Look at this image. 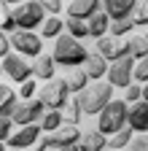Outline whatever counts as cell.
<instances>
[{
	"label": "cell",
	"mask_w": 148,
	"mask_h": 151,
	"mask_svg": "<svg viewBox=\"0 0 148 151\" xmlns=\"http://www.w3.org/2000/svg\"><path fill=\"white\" fill-rule=\"evenodd\" d=\"M57 65V60H54V54H38L35 57V62H32V73H35V78H41V81H49V78H54V68Z\"/></svg>",
	"instance_id": "ac0fdd59"
},
{
	"label": "cell",
	"mask_w": 148,
	"mask_h": 151,
	"mask_svg": "<svg viewBox=\"0 0 148 151\" xmlns=\"http://www.w3.org/2000/svg\"><path fill=\"white\" fill-rule=\"evenodd\" d=\"M11 127H14V119H11V116H3V113H0V140H3V143L11 138V132H14Z\"/></svg>",
	"instance_id": "d6a6232c"
},
{
	"label": "cell",
	"mask_w": 148,
	"mask_h": 151,
	"mask_svg": "<svg viewBox=\"0 0 148 151\" xmlns=\"http://www.w3.org/2000/svg\"><path fill=\"white\" fill-rule=\"evenodd\" d=\"M132 148L148 151V132H135V138H132Z\"/></svg>",
	"instance_id": "e575fe53"
},
{
	"label": "cell",
	"mask_w": 148,
	"mask_h": 151,
	"mask_svg": "<svg viewBox=\"0 0 148 151\" xmlns=\"http://www.w3.org/2000/svg\"><path fill=\"white\" fill-rule=\"evenodd\" d=\"M41 135H43L41 122L19 124V129L11 132V138L6 140V146H11V148H30V146H38V138H41Z\"/></svg>",
	"instance_id": "30bf717a"
},
{
	"label": "cell",
	"mask_w": 148,
	"mask_h": 151,
	"mask_svg": "<svg viewBox=\"0 0 148 151\" xmlns=\"http://www.w3.org/2000/svg\"><path fill=\"white\" fill-rule=\"evenodd\" d=\"M137 6V0H102V8L110 14V19H124V16H132Z\"/></svg>",
	"instance_id": "d6986e66"
},
{
	"label": "cell",
	"mask_w": 148,
	"mask_h": 151,
	"mask_svg": "<svg viewBox=\"0 0 148 151\" xmlns=\"http://www.w3.org/2000/svg\"><path fill=\"white\" fill-rule=\"evenodd\" d=\"M143 100H148V81L143 84Z\"/></svg>",
	"instance_id": "74e56055"
},
{
	"label": "cell",
	"mask_w": 148,
	"mask_h": 151,
	"mask_svg": "<svg viewBox=\"0 0 148 151\" xmlns=\"http://www.w3.org/2000/svg\"><path fill=\"white\" fill-rule=\"evenodd\" d=\"M129 124V103L127 100H110L100 113H97V127L110 138L113 132Z\"/></svg>",
	"instance_id": "3957f363"
},
{
	"label": "cell",
	"mask_w": 148,
	"mask_h": 151,
	"mask_svg": "<svg viewBox=\"0 0 148 151\" xmlns=\"http://www.w3.org/2000/svg\"><path fill=\"white\" fill-rule=\"evenodd\" d=\"M38 148H54V138H51V132H43V135L38 138Z\"/></svg>",
	"instance_id": "8d00e7d4"
},
{
	"label": "cell",
	"mask_w": 148,
	"mask_h": 151,
	"mask_svg": "<svg viewBox=\"0 0 148 151\" xmlns=\"http://www.w3.org/2000/svg\"><path fill=\"white\" fill-rule=\"evenodd\" d=\"M43 113H46V103L41 97H30V100L16 103L11 119H14V124H32V122H41Z\"/></svg>",
	"instance_id": "ba28073f"
},
{
	"label": "cell",
	"mask_w": 148,
	"mask_h": 151,
	"mask_svg": "<svg viewBox=\"0 0 148 151\" xmlns=\"http://www.w3.org/2000/svg\"><path fill=\"white\" fill-rule=\"evenodd\" d=\"M54 60L62 68H76V65H84L86 57H89V49L81 43V38L70 35V32H62L59 38H54Z\"/></svg>",
	"instance_id": "6da1fadb"
},
{
	"label": "cell",
	"mask_w": 148,
	"mask_h": 151,
	"mask_svg": "<svg viewBox=\"0 0 148 151\" xmlns=\"http://www.w3.org/2000/svg\"><path fill=\"white\" fill-rule=\"evenodd\" d=\"M11 32H6L3 27H0V60H3L6 54H11Z\"/></svg>",
	"instance_id": "836d02e7"
},
{
	"label": "cell",
	"mask_w": 148,
	"mask_h": 151,
	"mask_svg": "<svg viewBox=\"0 0 148 151\" xmlns=\"http://www.w3.org/2000/svg\"><path fill=\"white\" fill-rule=\"evenodd\" d=\"M132 138H135V129L127 124L108 138V148H127V146H132Z\"/></svg>",
	"instance_id": "603a6c76"
},
{
	"label": "cell",
	"mask_w": 148,
	"mask_h": 151,
	"mask_svg": "<svg viewBox=\"0 0 148 151\" xmlns=\"http://www.w3.org/2000/svg\"><path fill=\"white\" fill-rule=\"evenodd\" d=\"M135 81H140V84L148 81V54L143 60H137V65H135Z\"/></svg>",
	"instance_id": "1f68e13d"
},
{
	"label": "cell",
	"mask_w": 148,
	"mask_h": 151,
	"mask_svg": "<svg viewBox=\"0 0 148 151\" xmlns=\"http://www.w3.org/2000/svg\"><path fill=\"white\" fill-rule=\"evenodd\" d=\"M129 127L135 132H148V100L129 103Z\"/></svg>",
	"instance_id": "5bb4252c"
},
{
	"label": "cell",
	"mask_w": 148,
	"mask_h": 151,
	"mask_svg": "<svg viewBox=\"0 0 148 151\" xmlns=\"http://www.w3.org/2000/svg\"><path fill=\"white\" fill-rule=\"evenodd\" d=\"M86 22H89V38H94V41H97V38H102V35L110 32V22H113V19H110V14L105 8H100L97 14H92Z\"/></svg>",
	"instance_id": "9a60e30c"
},
{
	"label": "cell",
	"mask_w": 148,
	"mask_h": 151,
	"mask_svg": "<svg viewBox=\"0 0 148 151\" xmlns=\"http://www.w3.org/2000/svg\"><path fill=\"white\" fill-rule=\"evenodd\" d=\"M62 113H65V122H73V124H78V122H81V116H84L81 100H78V97H76V100H67V105L62 108Z\"/></svg>",
	"instance_id": "83f0119b"
},
{
	"label": "cell",
	"mask_w": 148,
	"mask_h": 151,
	"mask_svg": "<svg viewBox=\"0 0 148 151\" xmlns=\"http://www.w3.org/2000/svg\"><path fill=\"white\" fill-rule=\"evenodd\" d=\"M65 32L70 35H76V38H89V22L86 19H78V16H67L65 19Z\"/></svg>",
	"instance_id": "cb8c5ba5"
},
{
	"label": "cell",
	"mask_w": 148,
	"mask_h": 151,
	"mask_svg": "<svg viewBox=\"0 0 148 151\" xmlns=\"http://www.w3.org/2000/svg\"><path fill=\"white\" fill-rule=\"evenodd\" d=\"M135 65H137L135 57H132V54H124V57H119V60L110 62L105 78L113 84L116 89H124V86H129V84L135 81Z\"/></svg>",
	"instance_id": "5b68a950"
},
{
	"label": "cell",
	"mask_w": 148,
	"mask_h": 151,
	"mask_svg": "<svg viewBox=\"0 0 148 151\" xmlns=\"http://www.w3.org/2000/svg\"><path fill=\"white\" fill-rule=\"evenodd\" d=\"M38 89H41L38 84H35L32 78H27V81L19 84V97H22V100H30V97H35V94H38Z\"/></svg>",
	"instance_id": "4dcf8cb0"
},
{
	"label": "cell",
	"mask_w": 148,
	"mask_h": 151,
	"mask_svg": "<svg viewBox=\"0 0 148 151\" xmlns=\"http://www.w3.org/2000/svg\"><path fill=\"white\" fill-rule=\"evenodd\" d=\"M108 148V135L97 127V129H84L81 140L73 146V151H102Z\"/></svg>",
	"instance_id": "4fadbf2b"
},
{
	"label": "cell",
	"mask_w": 148,
	"mask_h": 151,
	"mask_svg": "<svg viewBox=\"0 0 148 151\" xmlns=\"http://www.w3.org/2000/svg\"><path fill=\"white\" fill-rule=\"evenodd\" d=\"M14 16H16V24L24 27V30H35L43 24L46 19V8L41 0H24V3H16L14 6Z\"/></svg>",
	"instance_id": "277c9868"
},
{
	"label": "cell",
	"mask_w": 148,
	"mask_h": 151,
	"mask_svg": "<svg viewBox=\"0 0 148 151\" xmlns=\"http://www.w3.org/2000/svg\"><path fill=\"white\" fill-rule=\"evenodd\" d=\"M127 43H129V54H132L135 60H143L148 54V38L145 35H129Z\"/></svg>",
	"instance_id": "484cf974"
},
{
	"label": "cell",
	"mask_w": 148,
	"mask_h": 151,
	"mask_svg": "<svg viewBox=\"0 0 148 151\" xmlns=\"http://www.w3.org/2000/svg\"><path fill=\"white\" fill-rule=\"evenodd\" d=\"M3 146H6V143H3V140H0V148H3Z\"/></svg>",
	"instance_id": "60d3db41"
},
{
	"label": "cell",
	"mask_w": 148,
	"mask_h": 151,
	"mask_svg": "<svg viewBox=\"0 0 148 151\" xmlns=\"http://www.w3.org/2000/svg\"><path fill=\"white\" fill-rule=\"evenodd\" d=\"M65 30V22L57 16V14H49V19H43V24H41V35H43V41H54V38H59Z\"/></svg>",
	"instance_id": "44dd1931"
},
{
	"label": "cell",
	"mask_w": 148,
	"mask_h": 151,
	"mask_svg": "<svg viewBox=\"0 0 148 151\" xmlns=\"http://www.w3.org/2000/svg\"><path fill=\"white\" fill-rule=\"evenodd\" d=\"M0 73H3V62H0Z\"/></svg>",
	"instance_id": "ab89813d"
},
{
	"label": "cell",
	"mask_w": 148,
	"mask_h": 151,
	"mask_svg": "<svg viewBox=\"0 0 148 151\" xmlns=\"http://www.w3.org/2000/svg\"><path fill=\"white\" fill-rule=\"evenodd\" d=\"M78 100H81V108H84L86 116H97V113L113 100V84L97 78V81H92V86L78 92Z\"/></svg>",
	"instance_id": "7a4b0ae2"
},
{
	"label": "cell",
	"mask_w": 148,
	"mask_h": 151,
	"mask_svg": "<svg viewBox=\"0 0 148 151\" xmlns=\"http://www.w3.org/2000/svg\"><path fill=\"white\" fill-rule=\"evenodd\" d=\"M84 135V129L78 124H73V122H62L57 129L51 132V138H54V148H73Z\"/></svg>",
	"instance_id": "7c38bea8"
},
{
	"label": "cell",
	"mask_w": 148,
	"mask_h": 151,
	"mask_svg": "<svg viewBox=\"0 0 148 151\" xmlns=\"http://www.w3.org/2000/svg\"><path fill=\"white\" fill-rule=\"evenodd\" d=\"M145 38H148V32H145Z\"/></svg>",
	"instance_id": "b9f144b4"
},
{
	"label": "cell",
	"mask_w": 148,
	"mask_h": 151,
	"mask_svg": "<svg viewBox=\"0 0 148 151\" xmlns=\"http://www.w3.org/2000/svg\"><path fill=\"white\" fill-rule=\"evenodd\" d=\"M97 51L105 57L108 62H113V60H119V57L129 54V43L124 41V38H119V35H113V32H108V35L97 38Z\"/></svg>",
	"instance_id": "8fae6325"
},
{
	"label": "cell",
	"mask_w": 148,
	"mask_h": 151,
	"mask_svg": "<svg viewBox=\"0 0 148 151\" xmlns=\"http://www.w3.org/2000/svg\"><path fill=\"white\" fill-rule=\"evenodd\" d=\"M135 22H132V16H124V19H113L110 22V32L113 35H119V38H124V35H129V32H135Z\"/></svg>",
	"instance_id": "4316f807"
},
{
	"label": "cell",
	"mask_w": 148,
	"mask_h": 151,
	"mask_svg": "<svg viewBox=\"0 0 148 151\" xmlns=\"http://www.w3.org/2000/svg\"><path fill=\"white\" fill-rule=\"evenodd\" d=\"M124 100H127V103L143 100V84H140V81H132L129 86H124Z\"/></svg>",
	"instance_id": "f546056e"
},
{
	"label": "cell",
	"mask_w": 148,
	"mask_h": 151,
	"mask_svg": "<svg viewBox=\"0 0 148 151\" xmlns=\"http://www.w3.org/2000/svg\"><path fill=\"white\" fill-rule=\"evenodd\" d=\"M70 86L65 78H49L41 89H38V97L46 103V108H65L70 100Z\"/></svg>",
	"instance_id": "8992f818"
},
{
	"label": "cell",
	"mask_w": 148,
	"mask_h": 151,
	"mask_svg": "<svg viewBox=\"0 0 148 151\" xmlns=\"http://www.w3.org/2000/svg\"><path fill=\"white\" fill-rule=\"evenodd\" d=\"M3 70H6V76L11 81H16V84H22V81H27V78H32V65H27V57L24 54H6L3 57Z\"/></svg>",
	"instance_id": "9c48e42d"
},
{
	"label": "cell",
	"mask_w": 148,
	"mask_h": 151,
	"mask_svg": "<svg viewBox=\"0 0 148 151\" xmlns=\"http://www.w3.org/2000/svg\"><path fill=\"white\" fill-rule=\"evenodd\" d=\"M100 8H102V0H70V3H67V16L89 19L92 14H97Z\"/></svg>",
	"instance_id": "e0dca14e"
},
{
	"label": "cell",
	"mask_w": 148,
	"mask_h": 151,
	"mask_svg": "<svg viewBox=\"0 0 148 151\" xmlns=\"http://www.w3.org/2000/svg\"><path fill=\"white\" fill-rule=\"evenodd\" d=\"M62 122H65L62 108H49V111L43 113V119H41V127H43V132H54Z\"/></svg>",
	"instance_id": "d4e9b609"
},
{
	"label": "cell",
	"mask_w": 148,
	"mask_h": 151,
	"mask_svg": "<svg viewBox=\"0 0 148 151\" xmlns=\"http://www.w3.org/2000/svg\"><path fill=\"white\" fill-rule=\"evenodd\" d=\"M132 22L140 27V24H145L148 27V0H137V6H135V11H132Z\"/></svg>",
	"instance_id": "f1b7e54d"
},
{
	"label": "cell",
	"mask_w": 148,
	"mask_h": 151,
	"mask_svg": "<svg viewBox=\"0 0 148 151\" xmlns=\"http://www.w3.org/2000/svg\"><path fill=\"white\" fill-rule=\"evenodd\" d=\"M11 46H14V51H19V54L32 57V60H35V57L43 51V35L19 27V30H14V32H11Z\"/></svg>",
	"instance_id": "52a82bcc"
},
{
	"label": "cell",
	"mask_w": 148,
	"mask_h": 151,
	"mask_svg": "<svg viewBox=\"0 0 148 151\" xmlns=\"http://www.w3.org/2000/svg\"><path fill=\"white\" fill-rule=\"evenodd\" d=\"M8 3H14V6H16V3H24V0H3V6H8Z\"/></svg>",
	"instance_id": "f35d334b"
},
{
	"label": "cell",
	"mask_w": 148,
	"mask_h": 151,
	"mask_svg": "<svg viewBox=\"0 0 148 151\" xmlns=\"http://www.w3.org/2000/svg\"><path fill=\"white\" fill-rule=\"evenodd\" d=\"M65 81H67L70 92H76V94H78L81 89H86V86H89V73H86V68H81V65H76V68H67Z\"/></svg>",
	"instance_id": "ffe728a7"
},
{
	"label": "cell",
	"mask_w": 148,
	"mask_h": 151,
	"mask_svg": "<svg viewBox=\"0 0 148 151\" xmlns=\"http://www.w3.org/2000/svg\"><path fill=\"white\" fill-rule=\"evenodd\" d=\"M41 3H43V8H46L49 14H59V11H62V6H65L62 0H41Z\"/></svg>",
	"instance_id": "d590c367"
},
{
	"label": "cell",
	"mask_w": 148,
	"mask_h": 151,
	"mask_svg": "<svg viewBox=\"0 0 148 151\" xmlns=\"http://www.w3.org/2000/svg\"><path fill=\"white\" fill-rule=\"evenodd\" d=\"M16 103H19V100H16V92L8 84H0V113H3V116H11Z\"/></svg>",
	"instance_id": "7402d4cb"
},
{
	"label": "cell",
	"mask_w": 148,
	"mask_h": 151,
	"mask_svg": "<svg viewBox=\"0 0 148 151\" xmlns=\"http://www.w3.org/2000/svg\"><path fill=\"white\" fill-rule=\"evenodd\" d=\"M84 68H86V73H89V78H92V81H97V78H105V76H108L110 62L105 60L100 51H89V57H86Z\"/></svg>",
	"instance_id": "2e32d148"
}]
</instances>
